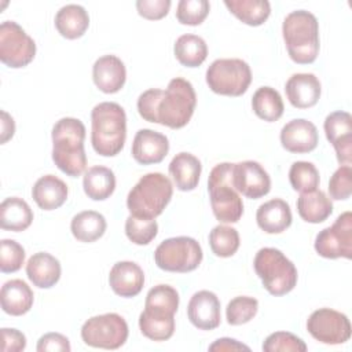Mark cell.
<instances>
[{"mask_svg": "<svg viewBox=\"0 0 352 352\" xmlns=\"http://www.w3.org/2000/svg\"><path fill=\"white\" fill-rule=\"evenodd\" d=\"M195 104L194 87L182 77L172 78L165 91L150 88L138 98V111L143 120L172 129H179L188 124Z\"/></svg>", "mask_w": 352, "mask_h": 352, "instance_id": "cell-1", "label": "cell"}, {"mask_svg": "<svg viewBox=\"0 0 352 352\" xmlns=\"http://www.w3.org/2000/svg\"><path fill=\"white\" fill-rule=\"evenodd\" d=\"M52 161L67 176L77 177L87 168L85 126L78 118L65 117L52 128Z\"/></svg>", "mask_w": 352, "mask_h": 352, "instance_id": "cell-2", "label": "cell"}, {"mask_svg": "<svg viewBox=\"0 0 352 352\" xmlns=\"http://www.w3.org/2000/svg\"><path fill=\"white\" fill-rule=\"evenodd\" d=\"M91 143L103 157L117 155L126 139L125 110L114 102H102L91 111Z\"/></svg>", "mask_w": 352, "mask_h": 352, "instance_id": "cell-3", "label": "cell"}, {"mask_svg": "<svg viewBox=\"0 0 352 352\" xmlns=\"http://www.w3.org/2000/svg\"><path fill=\"white\" fill-rule=\"evenodd\" d=\"M282 36L293 62L308 65L319 55V23L316 16L305 10H296L286 15Z\"/></svg>", "mask_w": 352, "mask_h": 352, "instance_id": "cell-4", "label": "cell"}, {"mask_svg": "<svg viewBox=\"0 0 352 352\" xmlns=\"http://www.w3.org/2000/svg\"><path fill=\"white\" fill-rule=\"evenodd\" d=\"M173 194L172 182L160 172H151L139 179L126 197L131 214L142 219L158 217Z\"/></svg>", "mask_w": 352, "mask_h": 352, "instance_id": "cell-5", "label": "cell"}, {"mask_svg": "<svg viewBox=\"0 0 352 352\" xmlns=\"http://www.w3.org/2000/svg\"><path fill=\"white\" fill-rule=\"evenodd\" d=\"M234 164H217L209 173L208 191L212 212L220 223H236L243 214V202L232 184Z\"/></svg>", "mask_w": 352, "mask_h": 352, "instance_id": "cell-6", "label": "cell"}, {"mask_svg": "<svg viewBox=\"0 0 352 352\" xmlns=\"http://www.w3.org/2000/svg\"><path fill=\"white\" fill-rule=\"evenodd\" d=\"M264 289L272 296H285L297 285L296 265L275 248H261L253 261Z\"/></svg>", "mask_w": 352, "mask_h": 352, "instance_id": "cell-7", "label": "cell"}, {"mask_svg": "<svg viewBox=\"0 0 352 352\" xmlns=\"http://www.w3.org/2000/svg\"><path fill=\"white\" fill-rule=\"evenodd\" d=\"M202 257L201 245L191 236L168 238L154 252L157 267L168 272L184 274L194 271L201 264Z\"/></svg>", "mask_w": 352, "mask_h": 352, "instance_id": "cell-8", "label": "cell"}, {"mask_svg": "<svg viewBox=\"0 0 352 352\" xmlns=\"http://www.w3.org/2000/svg\"><path fill=\"white\" fill-rule=\"evenodd\" d=\"M250 82V66L238 58L216 59L206 70V84L219 95L241 96L248 91Z\"/></svg>", "mask_w": 352, "mask_h": 352, "instance_id": "cell-9", "label": "cell"}, {"mask_svg": "<svg viewBox=\"0 0 352 352\" xmlns=\"http://www.w3.org/2000/svg\"><path fill=\"white\" fill-rule=\"evenodd\" d=\"M128 333L125 319L114 312L92 316L81 327L84 344L102 349H117L122 346L128 338Z\"/></svg>", "mask_w": 352, "mask_h": 352, "instance_id": "cell-10", "label": "cell"}, {"mask_svg": "<svg viewBox=\"0 0 352 352\" xmlns=\"http://www.w3.org/2000/svg\"><path fill=\"white\" fill-rule=\"evenodd\" d=\"M36 55L34 40L14 21L0 25V60L12 69L28 66Z\"/></svg>", "mask_w": 352, "mask_h": 352, "instance_id": "cell-11", "label": "cell"}, {"mask_svg": "<svg viewBox=\"0 0 352 352\" xmlns=\"http://www.w3.org/2000/svg\"><path fill=\"white\" fill-rule=\"evenodd\" d=\"M315 250L324 258L352 257V213H341L331 227L323 228L315 238Z\"/></svg>", "mask_w": 352, "mask_h": 352, "instance_id": "cell-12", "label": "cell"}, {"mask_svg": "<svg viewBox=\"0 0 352 352\" xmlns=\"http://www.w3.org/2000/svg\"><path fill=\"white\" fill-rule=\"evenodd\" d=\"M307 330L316 341L327 345L344 344L351 338L348 316L331 308L314 311L307 320Z\"/></svg>", "mask_w": 352, "mask_h": 352, "instance_id": "cell-13", "label": "cell"}, {"mask_svg": "<svg viewBox=\"0 0 352 352\" xmlns=\"http://www.w3.org/2000/svg\"><path fill=\"white\" fill-rule=\"evenodd\" d=\"M232 184L238 192L250 199H258L271 190L270 175L256 161L234 164Z\"/></svg>", "mask_w": 352, "mask_h": 352, "instance_id": "cell-14", "label": "cell"}, {"mask_svg": "<svg viewBox=\"0 0 352 352\" xmlns=\"http://www.w3.org/2000/svg\"><path fill=\"white\" fill-rule=\"evenodd\" d=\"M327 140L333 144L337 160L342 165L352 162V117L348 111L330 113L323 124Z\"/></svg>", "mask_w": 352, "mask_h": 352, "instance_id": "cell-15", "label": "cell"}, {"mask_svg": "<svg viewBox=\"0 0 352 352\" xmlns=\"http://www.w3.org/2000/svg\"><path fill=\"white\" fill-rule=\"evenodd\" d=\"M190 322L199 330H213L220 324V301L213 292L199 290L192 294L187 305Z\"/></svg>", "mask_w": 352, "mask_h": 352, "instance_id": "cell-16", "label": "cell"}, {"mask_svg": "<svg viewBox=\"0 0 352 352\" xmlns=\"http://www.w3.org/2000/svg\"><path fill=\"white\" fill-rule=\"evenodd\" d=\"M279 138L285 150L297 154L315 150L319 142L316 126L305 118H296L285 124Z\"/></svg>", "mask_w": 352, "mask_h": 352, "instance_id": "cell-17", "label": "cell"}, {"mask_svg": "<svg viewBox=\"0 0 352 352\" xmlns=\"http://www.w3.org/2000/svg\"><path fill=\"white\" fill-rule=\"evenodd\" d=\"M169 151L168 138L153 129H139L132 142V157L142 165L160 164Z\"/></svg>", "mask_w": 352, "mask_h": 352, "instance_id": "cell-18", "label": "cell"}, {"mask_svg": "<svg viewBox=\"0 0 352 352\" xmlns=\"http://www.w3.org/2000/svg\"><path fill=\"white\" fill-rule=\"evenodd\" d=\"M92 80L104 94L118 92L126 80L124 62L116 55H103L92 66Z\"/></svg>", "mask_w": 352, "mask_h": 352, "instance_id": "cell-19", "label": "cell"}, {"mask_svg": "<svg viewBox=\"0 0 352 352\" xmlns=\"http://www.w3.org/2000/svg\"><path fill=\"white\" fill-rule=\"evenodd\" d=\"M286 96L296 109H308L318 103L322 92L319 78L312 73H296L285 85Z\"/></svg>", "mask_w": 352, "mask_h": 352, "instance_id": "cell-20", "label": "cell"}, {"mask_svg": "<svg viewBox=\"0 0 352 352\" xmlns=\"http://www.w3.org/2000/svg\"><path fill=\"white\" fill-rule=\"evenodd\" d=\"M109 283L117 296L125 298L135 297L143 289L144 274L133 261H118L110 270Z\"/></svg>", "mask_w": 352, "mask_h": 352, "instance_id": "cell-21", "label": "cell"}, {"mask_svg": "<svg viewBox=\"0 0 352 352\" xmlns=\"http://www.w3.org/2000/svg\"><path fill=\"white\" fill-rule=\"evenodd\" d=\"M293 220L290 206L280 198L261 204L256 212L257 226L267 234H280L290 227Z\"/></svg>", "mask_w": 352, "mask_h": 352, "instance_id": "cell-22", "label": "cell"}, {"mask_svg": "<svg viewBox=\"0 0 352 352\" xmlns=\"http://www.w3.org/2000/svg\"><path fill=\"white\" fill-rule=\"evenodd\" d=\"M60 263L47 252L34 253L26 263V275L29 280L40 287L50 289L60 278Z\"/></svg>", "mask_w": 352, "mask_h": 352, "instance_id": "cell-23", "label": "cell"}, {"mask_svg": "<svg viewBox=\"0 0 352 352\" xmlns=\"http://www.w3.org/2000/svg\"><path fill=\"white\" fill-rule=\"evenodd\" d=\"M33 300L34 296L30 286L22 279H11L1 286V308L11 316H21L29 312L33 305Z\"/></svg>", "mask_w": 352, "mask_h": 352, "instance_id": "cell-24", "label": "cell"}, {"mask_svg": "<svg viewBox=\"0 0 352 352\" xmlns=\"http://www.w3.org/2000/svg\"><path fill=\"white\" fill-rule=\"evenodd\" d=\"M67 194L69 190L66 183L54 175L41 176L32 188V197L43 210L60 208L66 202Z\"/></svg>", "mask_w": 352, "mask_h": 352, "instance_id": "cell-25", "label": "cell"}, {"mask_svg": "<svg viewBox=\"0 0 352 352\" xmlns=\"http://www.w3.org/2000/svg\"><path fill=\"white\" fill-rule=\"evenodd\" d=\"M201 172V161L190 153L176 154L169 164V173L180 191H192L198 186Z\"/></svg>", "mask_w": 352, "mask_h": 352, "instance_id": "cell-26", "label": "cell"}, {"mask_svg": "<svg viewBox=\"0 0 352 352\" xmlns=\"http://www.w3.org/2000/svg\"><path fill=\"white\" fill-rule=\"evenodd\" d=\"M89 15L82 6L66 4L55 15V28L59 34L69 40H76L87 32Z\"/></svg>", "mask_w": 352, "mask_h": 352, "instance_id": "cell-27", "label": "cell"}, {"mask_svg": "<svg viewBox=\"0 0 352 352\" xmlns=\"http://www.w3.org/2000/svg\"><path fill=\"white\" fill-rule=\"evenodd\" d=\"M33 221V212L26 201L18 197L6 198L0 205V227L8 231H25Z\"/></svg>", "mask_w": 352, "mask_h": 352, "instance_id": "cell-28", "label": "cell"}, {"mask_svg": "<svg viewBox=\"0 0 352 352\" xmlns=\"http://www.w3.org/2000/svg\"><path fill=\"white\" fill-rule=\"evenodd\" d=\"M297 212L304 221L318 224L333 213V204L322 190L301 192L297 199Z\"/></svg>", "mask_w": 352, "mask_h": 352, "instance_id": "cell-29", "label": "cell"}, {"mask_svg": "<svg viewBox=\"0 0 352 352\" xmlns=\"http://www.w3.org/2000/svg\"><path fill=\"white\" fill-rule=\"evenodd\" d=\"M82 187L88 198L94 201H104L116 190L114 172L107 166H92L84 175Z\"/></svg>", "mask_w": 352, "mask_h": 352, "instance_id": "cell-30", "label": "cell"}, {"mask_svg": "<svg viewBox=\"0 0 352 352\" xmlns=\"http://www.w3.org/2000/svg\"><path fill=\"white\" fill-rule=\"evenodd\" d=\"M139 329L153 341H166L175 333V315L143 309L139 315Z\"/></svg>", "mask_w": 352, "mask_h": 352, "instance_id": "cell-31", "label": "cell"}, {"mask_svg": "<svg viewBox=\"0 0 352 352\" xmlns=\"http://www.w3.org/2000/svg\"><path fill=\"white\" fill-rule=\"evenodd\" d=\"M107 223L102 213L95 210H84L77 213L70 223L73 236L80 242H95L103 236Z\"/></svg>", "mask_w": 352, "mask_h": 352, "instance_id": "cell-32", "label": "cell"}, {"mask_svg": "<svg viewBox=\"0 0 352 352\" xmlns=\"http://www.w3.org/2000/svg\"><path fill=\"white\" fill-rule=\"evenodd\" d=\"M224 6L249 26L263 25L271 14V4L267 0H226Z\"/></svg>", "mask_w": 352, "mask_h": 352, "instance_id": "cell-33", "label": "cell"}, {"mask_svg": "<svg viewBox=\"0 0 352 352\" xmlns=\"http://www.w3.org/2000/svg\"><path fill=\"white\" fill-rule=\"evenodd\" d=\"M173 52L180 65L198 67L208 56V45L205 40L197 34H183L176 40Z\"/></svg>", "mask_w": 352, "mask_h": 352, "instance_id": "cell-34", "label": "cell"}, {"mask_svg": "<svg viewBox=\"0 0 352 352\" xmlns=\"http://www.w3.org/2000/svg\"><path fill=\"white\" fill-rule=\"evenodd\" d=\"M252 109L258 118L267 122L279 120L285 110L280 94L272 87H260L253 94Z\"/></svg>", "mask_w": 352, "mask_h": 352, "instance_id": "cell-35", "label": "cell"}, {"mask_svg": "<svg viewBox=\"0 0 352 352\" xmlns=\"http://www.w3.org/2000/svg\"><path fill=\"white\" fill-rule=\"evenodd\" d=\"M177 308L179 293L175 287L169 285H157L148 290L144 301V309L175 315Z\"/></svg>", "mask_w": 352, "mask_h": 352, "instance_id": "cell-36", "label": "cell"}, {"mask_svg": "<svg viewBox=\"0 0 352 352\" xmlns=\"http://www.w3.org/2000/svg\"><path fill=\"white\" fill-rule=\"evenodd\" d=\"M209 246L217 257H231L239 248V234L232 227L219 224L209 232Z\"/></svg>", "mask_w": 352, "mask_h": 352, "instance_id": "cell-37", "label": "cell"}, {"mask_svg": "<svg viewBox=\"0 0 352 352\" xmlns=\"http://www.w3.org/2000/svg\"><path fill=\"white\" fill-rule=\"evenodd\" d=\"M289 182L293 190L298 192H309L319 187V172L312 162L296 161L289 170Z\"/></svg>", "mask_w": 352, "mask_h": 352, "instance_id": "cell-38", "label": "cell"}, {"mask_svg": "<svg viewBox=\"0 0 352 352\" xmlns=\"http://www.w3.org/2000/svg\"><path fill=\"white\" fill-rule=\"evenodd\" d=\"M258 311V301L254 297L238 296L232 298L226 308V318L228 324L241 326L250 322Z\"/></svg>", "mask_w": 352, "mask_h": 352, "instance_id": "cell-39", "label": "cell"}, {"mask_svg": "<svg viewBox=\"0 0 352 352\" xmlns=\"http://www.w3.org/2000/svg\"><path fill=\"white\" fill-rule=\"evenodd\" d=\"M158 232L155 219H142L129 214L125 220V234L135 245H148Z\"/></svg>", "mask_w": 352, "mask_h": 352, "instance_id": "cell-40", "label": "cell"}, {"mask_svg": "<svg viewBox=\"0 0 352 352\" xmlns=\"http://www.w3.org/2000/svg\"><path fill=\"white\" fill-rule=\"evenodd\" d=\"M210 4L206 0H180L176 8V18L182 25L197 26L208 16Z\"/></svg>", "mask_w": 352, "mask_h": 352, "instance_id": "cell-41", "label": "cell"}, {"mask_svg": "<svg viewBox=\"0 0 352 352\" xmlns=\"http://www.w3.org/2000/svg\"><path fill=\"white\" fill-rule=\"evenodd\" d=\"M264 352H305L307 344L289 331H275L263 342Z\"/></svg>", "mask_w": 352, "mask_h": 352, "instance_id": "cell-42", "label": "cell"}, {"mask_svg": "<svg viewBox=\"0 0 352 352\" xmlns=\"http://www.w3.org/2000/svg\"><path fill=\"white\" fill-rule=\"evenodd\" d=\"M25 261V249L14 239L0 242V270L4 274L16 272Z\"/></svg>", "mask_w": 352, "mask_h": 352, "instance_id": "cell-43", "label": "cell"}, {"mask_svg": "<svg viewBox=\"0 0 352 352\" xmlns=\"http://www.w3.org/2000/svg\"><path fill=\"white\" fill-rule=\"evenodd\" d=\"M330 197L336 201H345L352 194V168L351 165H341L330 177L329 182Z\"/></svg>", "mask_w": 352, "mask_h": 352, "instance_id": "cell-44", "label": "cell"}, {"mask_svg": "<svg viewBox=\"0 0 352 352\" xmlns=\"http://www.w3.org/2000/svg\"><path fill=\"white\" fill-rule=\"evenodd\" d=\"M170 0H138V14L146 19L157 21L164 18L170 8Z\"/></svg>", "mask_w": 352, "mask_h": 352, "instance_id": "cell-45", "label": "cell"}, {"mask_svg": "<svg viewBox=\"0 0 352 352\" xmlns=\"http://www.w3.org/2000/svg\"><path fill=\"white\" fill-rule=\"evenodd\" d=\"M36 349L38 352H47V351L69 352L72 348H70V342H69L67 337H65L63 334H60V333H47V334H44L38 338Z\"/></svg>", "mask_w": 352, "mask_h": 352, "instance_id": "cell-46", "label": "cell"}, {"mask_svg": "<svg viewBox=\"0 0 352 352\" xmlns=\"http://www.w3.org/2000/svg\"><path fill=\"white\" fill-rule=\"evenodd\" d=\"M26 348V337L16 329H1V351L21 352Z\"/></svg>", "mask_w": 352, "mask_h": 352, "instance_id": "cell-47", "label": "cell"}, {"mask_svg": "<svg viewBox=\"0 0 352 352\" xmlns=\"http://www.w3.org/2000/svg\"><path fill=\"white\" fill-rule=\"evenodd\" d=\"M249 351L250 348L234 338H219L216 340L210 346H209V351Z\"/></svg>", "mask_w": 352, "mask_h": 352, "instance_id": "cell-48", "label": "cell"}, {"mask_svg": "<svg viewBox=\"0 0 352 352\" xmlns=\"http://www.w3.org/2000/svg\"><path fill=\"white\" fill-rule=\"evenodd\" d=\"M15 122L14 118L4 110H1V143L4 144L14 136Z\"/></svg>", "mask_w": 352, "mask_h": 352, "instance_id": "cell-49", "label": "cell"}]
</instances>
